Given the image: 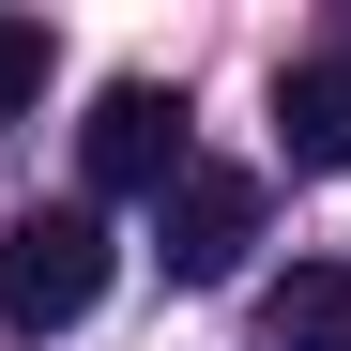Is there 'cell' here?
<instances>
[{
	"mask_svg": "<svg viewBox=\"0 0 351 351\" xmlns=\"http://www.w3.org/2000/svg\"><path fill=\"white\" fill-rule=\"evenodd\" d=\"M107 306V214L62 199V214H16L0 229V336H62Z\"/></svg>",
	"mask_w": 351,
	"mask_h": 351,
	"instance_id": "obj_1",
	"label": "cell"
},
{
	"mask_svg": "<svg viewBox=\"0 0 351 351\" xmlns=\"http://www.w3.org/2000/svg\"><path fill=\"white\" fill-rule=\"evenodd\" d=\"M77 153H92V199H168V184H184V92L107 77L92 123H77Z\"/></svg>",
	"mask_w": 351,
	"mask_h": 351,
	"instance_id": "obj_2",
	"label": "cell"
},
{
	"mask_svg": "<svg viewBox=\"0 0 351 351\" xmlns=\"http://www.w3.org/2000/svg\"><path fill=\"white\" fill-rule=\"evenodd\" d=\"M153 214H168V275L214 290V275H245V245H260V168H184Z\"/></svg>",
	"mask_w": 351,
	"mask_h": 351,
	"instance_id": "obj_3",
	"label": "cell"
},
{
	"mask_svg": "<svg viewBox=\"0 0 351 351\" xmlns=\"http://www.w3.org/2000/svg\"><path fill=\"white\" fill-rule=\"evenodd\" d=\"M275 153L290 168H351V62H290L275 77Z\"/></svg>",
	"mask_w": 351,
	"mask_h": 351,
	"instance_id": "obj_4",
	"label": "cell"
},
{
	"mask_svg": "<svg viewBox=\"0 0 351 351\" xmlns=\"http://www.w3.org/2000/svg\"><path fill=\"white\" fill-rule=\"evenodd\" d=\"M260 351H351V260H290L260 290Z\"/></svg>",
	"mask_w": 351,
	"mask_h": 351,
	"instance_id": "obj_5",
	"label": "cell"
},
{
	"mask_svg": "<svg viewBox=\"0 0 351 351\" xmlns=\"http://www.w3.org/2000/svg\"><path fill=\"white\" fill-rule=\"evenodd\" d=\"M31 92H46V31H31V16H0V107H31Z\"/></svg>",
	"mask_w": 351,
	"mask_h": 351,
	"instance_id": "obj_6",
	"label": "cell"
}]
</instances>
